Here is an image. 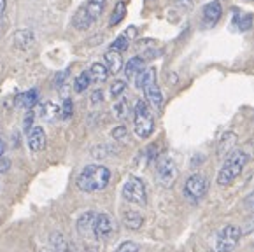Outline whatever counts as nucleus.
Returning a JSON list of instances; mask_svg holds the SVG:
<instances>
[{
	"instance_id": "nucleus-23",
	"label": "nucleus",
	"mask_w": 254,
	"mask_h": 252,
	"mask_svg": "<svg viewBox=\"0 0 254 252\" xmlns=\"http://www.w3.org/2000/svg\"><path fill=\"white\" fill-rule=\"evenodd\" d=\"M51 245H53V252H70V249H68V242L65 240L60 233L53 235Z\"/></svg>"
},
{
	"instance_id": "nucleus-5",
	"label": "nucleus",
	"mask_w": 254,
	"mask_h": 252,
	"mask_svg": "<svg viewBox=\"0 0 254 252\" xmlns=\"http://www.w3.org/2000/svg\"><path fill=\"white\" fill-rule=\"evenodd\" d=\"M242 237V230L237 224H226L216 235L214 240V251L216 252H233L237 249Z\"/></svg>"
},
{
	"instance_id": "nucleus-10",
	"label": "nucleus",
	"mask_w": 254,
	"mask_h": 252,
	"mask_svg": "<svg viewBox=\"0 0 254 252\" xmlns=\"http://www.w3.org/2000/svg\"><path fill=\"white\" fill-rule=\"evenodd\" d=\"M28 147L32 152H41L46 147V133L41 126H34L28 133Z\"/></svg>"
},
{
	"instance_id": "nucleus-32",
	"label": "nucleus",
	"mask_w": 254,
	"mask_h": 252,
	"mask_svg": "<svg viewBox=\"0 0 254 252\" xmlns=\"http://www.w3.org/2000/svg\"><path fill=\"white\" fill-rule=\"evenodd\" d=\"M127 135H128V130L125 128L123 125L116 126V128L112 130V138H114V140H125V138H127Z\"/></svg>"
},
{
	"instance_id": "nucleus-18",
	"label": "nucleus",
	"mask_w": 254,
	"mask_h": 252,
	"mask_svg": "<svg viewBox=\"0 0 254 252\" xmlns=\"http://www.w3.org/2000/svg\"><path fill=\"white\" fill-rule=\"evenodd\" d=\"M72 25H74L77 30H88L91 25H93V19L90 18V14L86 12L84 5H81V7L75 11L74 18H72Z\"/></svg>"
},
{
	"instance_id": "nucleus-3",
	"label": "nucleus",
	"mask_w": 254,
	"mask_h": 252,
	"mask_svg": "<svg viewBox=\"0 0 254 252\" xmlns=\"http://www.w3.org/2000/svg\"><path fill=\"white\" fill-rule=\"evenodd\" d=\"M135 86L142 89L147 102L153 107L161 109V105H163V95H161V89L156 82V70L154 68H147V70L140 72L137 75V79H135Z\"/></svg>"
},
{
	"instance_id": "nucleus-29",
	"label": "nucleus",
	"mask_w": 254,
	"mask_h": 252,
	"mask_svg": "<svg viewBox=\"0 0 254 252\" xmlns=\"http://www.w3.org/2000/svg\"><path fill=\"white\" fill-rule=\"evenodd\" d=\"M125 89H127V82H125V81H114L111 84V97L112 98H120L121 95L125 93Z\"/></svg>"
},
{
	"instance_id": "nucleus-15",
	"label": "nucleus",
	"mask_w": 254,
	"mask_h": 252,
	"mask_svg": "<svg viewBox=\"0 0 254 252\" xmlns=\"http://www.w3.org/2000/svg\"><path fill=\"white\" fill-rule=\"evenodd\" d=\"M142 70H146V68H144V60L140 58V56H133V58L128 60V63L125 65V77H127L128 81H131V79L135 81L137 75Z\"/></svg>"
},
{
	"instance_id": "nucleus-37",
	"label": "nucleus",
	"mask_w": 254,
	"mask_h": 252,
	"mask_svg": "<svg viewBox=\"0 0 254 252\" xmlns=\"http://www.w3.org/2000/svg\"><path fill=\"white\" fill-rule=\"evenodd\" d=\"M104 100V93L100 91V89H97V91L93 93V95H91V104H100V102Z\"/></svg>"
},
{
	"instance_id": "nucleus-28",
	"label": "nucleus",
	"mask_w": 254,
	"mask_h": 252,
	"mask_svg": "<svg viewBox=\"0 0 254 252\" xmlns=\"http://www.w3.org/2000/svg\"><path fill=\"white\" fill-rule=\"evenodd\" d=\"M128 46H130V39L127 37V35H120L118 39H114L111 44V49L112 51H118V53H123L128 49Z\"/></svg>"
},
{
	"instance_id": "nucleus-2",
	"label": "nucleus",
	"mask_w": 254,
	"mask_h": 252,
	"mask_svg": "<svg viewBox=\"0 0 254 252\" xmlns=\"http://www.w3.org/2000/svg\"><path fill=\"white\" fill-rule=\"evenodd\" d=\"M247 165V154L244 151H232L226 160H224L223 167H221L219 174H217V184L219 186H230L240 174H242L244 167Z\"/></svg>"
},
{
	"instance_id": "nucleus-8",
	"label": "nucleus",
	"mask_w": 254,
	"mask_h": 252,
	"mask_svg": "<svg viewBox=\"0 0 254 252\" xmlns=\"http://www.w3.org/2000/svg\"><path fill=\"white\" fill-rule=\"evenodd\" d=\"M209 191V181L205 175L193 174L184 182V196L190 198L191 201H200Z\"/></svg>"
},
{
	"instance_id": "nucleus-6",
	"label": "nucleus",
	"mask_w": 254,
	"mask_h": 252,
	"mask_svg": "<svg viewBox=\"0 0 254 252\" xmlns=\"http://www.w3.org/2000/svg\"><path fill=\"white\" fill-rule=\"evenodd\" d=\"M177 165L170 156H161L156 161V181L161 188H172L177 181Z\"/></svg>"
},
{
	"instance_id": "nucleus-17",
	"label": "nucleus",
	"mask_w": 254,
	"mask_h": 252,
	"mask_svg": "<svg viewBox=\"0 0 254 252\" xmlns=\"http://www.w3.org/2000/svg\"><path fill=\"white\" fill-rule=\"evenodd\" d=\"M123 224L130 230H140L144 224V215L137 210L123 212Z\"/></svg>"
},
{
	"instance_id": "nucleus-20",
	"label": "nucleus",
	"mask_w": 254,
	"mask_h": 252,
	"mask_svg": "<svg viewBox=\"0 0 254 252\" xmlns=\"http://www.w3.org/2000/svg\"><path fill=\"white\" fill-rule=\"evenodd\" d=\"M105 5H107V0H88L86 4H84V9H86V12L90 14V18L95 23L102 16Z\"/></svg>"
},
{
	"instance_id": "nucleus-12",
	"label": "nucleus",
	"mask_w": 254,
	"mask_h": 252,
	"mask_svg": "<svg viewBox=\"0 0 254 252\" xmlns=\"http://www.w3.org/2000/svg\"><path fill=\"white\" fill-rule=\"evenodd\" d=\"M39 102V91L37 89H28L25 93H19L18 97H16L14 104L18 109H26V111H30L34 105H37Z\"/></svg>"
},
{
	"instance_id": "nucleus-1",
	"label": "nucleus",
	"mask_w": 254,
	"mask_h": 252,
	"mask_svg": "<svg viewBox=\"0 0 254 252\" xmlns=\"http://www.w3.org/2000/svg\"><path fill=\"white\" fill-rule=\"evenodd\" d=\"M111 170L104 165H88L77 177V188L84 193H97L109 186Z\"/></svg>"
},
{
	"instance_id": "nucleus-41",
	"label": "nucleus",
	"mask_w": 254,
	"mask_h": 252,
	"mask_svg": "<svg viewBox=\"0 0 254 252\" xmlns=\"http://www.w3.org/2000/svg\"><path fill=\"white\" fill-rule=\"evenodd\" d=\"M5 149H7V145H5V142H4V140H0V158L4 156Z\"/></svg>"
},
{
	"instance_id": "nucleus-14",
	"label": "nucleus",
	"mask_w": 254,
	"mask_h": 252,
	"mask_svg": "<svg viewBox=\"0 0 254 252\" xmlns=\"http://www.w3.org/2000/svg\"><path fill=\"white\" fill-rule=\"evenodd\" d=\"M221 16H223V5L219 2H210L203 7V21L209 26L216 25L221 19Z\"/></svg>"
},
{
	"instance_id": "nucleus-34",
	"label": "nucleus",
	"mask_w": 254,
	"mask_h": 252,
	"mask_svg": "<svg viewBox=\"0 0 254 252\" xmlns=\"http://www.w3.org/2000/svg\"><path fill=\"white\" fill-rule=\"evenodd\" d=\"M34 112L32 111H28L26 112V118H25V121H23V130L26 131V133H30L32 131V128H34V126H32V121H34Z\"/></svg>"
},
{
	"instance_id": "nucleus-19",
	"label": "nucleus",
	"mask_w": 254,
	"mask_h": 252,
	"mask_svg": "<svg viewBox=\"0 0 254 252\" xmlns=\"http://www.w3.org/2000/svg\"><path fill=\"white\" fill-rule=\"evenodd\" d=\"M95 219L97 215L93 212H86V214H82L77 221V231L81 235H90L91 231H95Z\"/></svg>"
},
{
	"instance_id": "nucleus-30",
	"label": "nucleus",
	"mask_w": 254,
	"mask_h": 252,
	"mask_svg": "<svg viewBox=\"0 0 254 252\" xmlns=\"http://www.w3.org/2000/svg\"><path fill=\"white\" fill-rule=\"evenodd\" d=\"M72 114H74V104H72L70 98H65V100H64V107H62L60 116H62L64 119H68Z\"/></svg>"
},
{
	"instance_id": "nucleus-4",
	"label": "nucleus",
	"mask_w": 254,
	"mask_h": 252,
	"mask_svg": "<svg viewBox=\"0 0 254 252\" xmlns=\"http://www.w3.org/2000/svg\"><path fill=\"white\" fill-rule=\"evenodd\" d=\"M133 128L137 137L140 138H149L154 131V118L144 100H138L137 105H135Z\"/></svg>"
},
{
	"instance_id": "nucleus-21",
	"label": "nucleus",
	"mask_w": 254,
	"mask_h": 252,
	"mask_svg": "<svg viewBox=\"0 0 254 252\" xmlns=\"http://www.w3.org/2000/svg\"><path fill=\"white\" fill-rule=\"evenodd\" d=\"M253 14H249V12H237L235 16H233V26H235L239 32H247V30L253 28Z\"/></svg>"
},
{
	"instance_id": "nucleus-26",
	"label": "nucleus",
	"mask_w": 254,
	"mask_h": 252,
	"mask_svg": "<svg viewBox=\"0 0 254 252\" xmlns=\"http://www.w3.org/2000/svg\"><path fill=\"white\" fill-rule=\"evenodd\" d=\"M125 14H127V5H125V2H118L116 7H114V11H112V14H111V19H109V25L111 26L118 25V23L125 18Z\"/></svg>"
},
{
	"instance_id": "nucleus-39",
	"label": "nucleus",
	"mask_w": 254,
	"mask_h": 252,
	"mask_svg": "<svg viewBox=\"0 0 254 252\" xmlns=\"http://www.w3.org/2000/svg\"><path fill=\"white\" fill-rule=\"evenodd\" d=\"M125 35H127L128 39L135 37V35H137V28H135V26H130V28H127V34H125Z\"/></svg>"
},
{
	"instance_id": "nucleus-13",
	"label": "nucleus",
	"mask_w": 254,
	"mask_h": 252,
	"mask_svg": "<svg viewBox=\"0 0 254 252\" xmlns=\"http://www.w3.org/2000/svg\"><path fill=\"white\" fill-rule=\"evenodd\" d=\"M35 42V37L32 34V30L28 28H21V30H16L14 32V46L21 51H26V49H30Z\"/></svg>"
},
{
	"instance_id": "nucleus-22",
	"label": "nucleus",
	"mask_w": 254,
	"mask_h": 252,
	"mask_svg": "<svg viewBox=\"0 0 254 252\" xmlns=\"http://www.w3.org/2000/svg\"><path fill=\"white\" fill-rule=\"evenodd\" d=\"M88 74H90L91 82H105L109 77V70L104 63H93L90 70H88Z\"/></svg>"
},
{
	"instance_id": "nucleus-38",
	"label": "nucleus",
	"mask_w": 254,
	"mask_h": 252,
	"mask_svg": "<svg viewBox=\"0 0 254 252\" xmlns=\"http://www.w3.org/2000/svg\"><path fill=\"white\" fill-rule=\"evenodd\" d=\"M176 4L183 9H191L193 7V0H176Z\"/></svg>"
},
{
	"instance_id": "nucleus-36",
	"label": "nucleus",
	"mask_w": 254,
	"mask_h": 252,
	"mask_svg": "<svg viewBox=\"0 0 254 252\" xmlns=\"http://www.w3.org/2000/svg\"><path fill=\"white\" fill-rule=\"evenodd\" d=\"M9 168H11V160L9 158H0V174H4V172H7Z\"/></svg>"
},
{
	"instance_id": "nucleus-9",
	"label": "nucleus",
	"mask_w": 254,
	"mask_h": 252,
	"mask_svg": "<svg viewBox=\"0 0 254 252\" xmlns=\"http://www.w3.org/2000/svg\"><path fill=\"white\" fill-rule=\"evenodd\" d=\"M116 231V223L112 215L109 214H98L95 219V235H97L100 240H107L114 235Z\"/></svg>"
},
{
	"instance_id": "nucleus-33",
	"label": "nucleus",
	"mask_w": 254,
	"mask_h": 252,
	"mask_svg": "<svg viewBox=\"0 0 254 252\" xmlns=\"http://www.w3.org/2000/svg\"><path fill=\"white\" fill-rule=\"evenodd\" d=\"M116 252H138V245L135 242H123L116 249Z\"/></svg>"
},
{
	"instance_id": "nucleus-25",
	"label": "nucleus",
	"mask_w": 254,
	"mask_h": 252,
	"mask_svg": "<svg viewBox=\"0 0 254 252\" xmlns=\"http://www.w3.org/2000/svg\"><path fill=\"white\" fill-rule=\"evenodd\" d=\"M112 112L118 119H127L128 114H130V105H128L127 100H118L112 105Z\"/></svg>"
},
{
	"instance_id": "nucleus-7",
	"label": "nucleus",
	"mask_w": 254,
	"mask_h": 252,
	"mask_svg": "<svg viewBox=\"0 0 254 252\" xmlns=\"http://www.w3.org/2000/svg\"><path fill=\"white\" fill-rule=\"evenodd\" d=\"M121 194H123V198L128 203L133 205H146L147 201L146 186H144L142 179L135 177V175L127 179V182L123 184V189H121Z\"/></svg>"
},
{
	"instance_id": "nucleus-24",
	"label": "nucleus",
	"mask_w": 254,
	"mask_h": 252,
	"mask_svg": "<svg viewBox=\"0 0 254 252\" xmlns=\"http://www.w3.org/2000/svg\"><path fill=\"white\" fill-rule=\"evenodd\" d=\"M91 84V79H90V74L88 72H82L81 75H77L74 81V91L75 93H82L86 91L88 88H90Z\"/></svg>"
},
{
	"instance_id": "nucleus-35",
	"label": "nucleus",
	"mask_w": 254,
	"mask_h": 252,
	"mask_svg": "<svg viewBox=\"0 0 254 252\" xmlns=\"http://www.w3.org/2000/svg\"><path fill=\"white\" fill-rule=\"evenodd\" d=\"M244 207H246L247 210L254 212V191L249 194V196H246V200H244Z\"/></svg>"
},
{
	"instance_id": "nucleus-27",
	"label": "nucleus",
	"mask_w": 254,
	"mask_h": 252,
	"mask_svg": "<svg viewBox=\"0 0 254 252\" xmlns=\"http://www.w3.org/2000/svg\"><path fill=\"white\" fill-rule=\"evenodd\" d=\"M235 142H237L235 133H224L223 138H221V142H219V152L221 154H223V152H228L230 154V149L235 145Z\"/></svg>"
},
{
	"instance_id": "nucleus-16",
	"label": "nucleus",
	"mask_w": 254,
	"mask_h": 252,
	"mask_svg": "<svg viewBox=\"0 0 254 252\" xmlns=\"http://www.w3.org/2000/svg\"><path fill=\"white\" fill-rule=\"evenodd\" d=\"M62 112V107L55 102H44V104L39 105V116H41L44 121H55Z\"/></svg>"
},
{
	"instance_id": "nucleus-40",
	"label": "nucleus",
	"mask_w": 254,
	"mask_h": 252,
	"mask_svg": "<svg viewBox=\"0 0 254 252\" xmlns=\"http://www.w3.org/2000/svg\"><path fill=\"white\" fill-rule=\"evenodd\" d=\"M5 7H7V0H0V16L5 12Z\"/></svg>"
},
{
	"instance_id": "nucleus-31",
	"label": "nucleus",
	"mask_w": 254,
	"mask_h": 252,
	"mask_svg": "<svg viewBox=\"0 0 254 252\" xmlns=\"http://www.w3.org/2000/svg\"><path fill=\"white\" fill-rule=\"evenodd\" d=\"M68 79V70H64V72H58V74L55 75V86L62 91V88L65 86V82H67Z\"/></svg>"
},
{
	"instance_id": "nucleus-11",
	"label": "nucleus",
	"mask_w": 254,
	"mask_h": 252,
	"mask_svg": "<svg viewBox=\"0 0 254 252\" xmlns=\"http://www.w3.org/2000/svg\"><path fill=\"white\" fill-rule=\"evenodd\" d=\"M104 60H105V67H107L109 74H120V72L123 70V56H121V53L109 49L104 55Z\"/></svg>"
}]
</instances>
